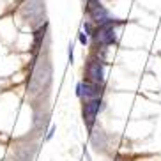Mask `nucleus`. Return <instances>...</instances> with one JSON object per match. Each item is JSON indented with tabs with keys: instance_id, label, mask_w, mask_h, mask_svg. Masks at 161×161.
I'll use <instances>...</instances> for the list:
<instances>
[{
	"instance_id": "423d86ee",
	"label": "nucleus",
	"mask_w": 161,
	"mask_h": 161,
	"mask_svg": "<svg viewBox=\"0 0 161 161\" xmlns=\"http://www.w3.org/2000/svg\"><path fill=\"white\" fill-rule=\"evenodd\" d=\"M104 85L101 83H94V81H89V80H83L76 85V96L80 97V99H94V97H101L104 92Z\"/></svg>"
},
{
	"instance_id": "20e7f679",
	"label": "nucleus",
	"mask_w": 161,
	"mask_h": 161,
	"mask_svg": "<svg viewBox=\"0 0 161 161\" xmlns=\"http://www.w3.org/2000/svg\"><path fill=\"white\" fill-rule=\"evenodd\" d=\"M85 80L104 85V60L99 57H89L85 62Z\"/></svg>"
},
{
	"instance_id": "0eeeda50",
	"label": "nucleus",
	"mask_w": 161,
	"mask_h": 161,
	"mask_svg": "<svg viewBox=\"0 0 161 161\" xmlns=\"http://www.w3.org/2000/svg\"><path fill=\"white\" fill-rule=\"evenodd\" d=\"M89 36H87L85 32H83V30H80V32H78V41H80V44H83V46H87V44H89Z\"/></svg>"
},
{
	"instance_id": "f03ea898",
	"label": "nucleus",
	"mask_w": 161,
	"mask_h": 161,
	"mask_svg": "<svg viewBox=\"0 0 161 161\" xmlns=\"http://www.w3.org/2000/svg\"><path fill=\"white\" fill-rule=\"evenodd\" d=\"M50 81H52V66L48 62H43L32 71L29 81H27V89L30 94H36L39 90L48 89Z\"/></svg>"
},
{
	"instance_id": "1a4fd4ad",
	"label": "nucleus",
	"mask_w": 161,
	"mask_h": 161,
	"mask_svg": "<svg viewBox=\"0 0 161 161\" xmlns=\"http://www.w3.org/2000/svg\"><path fill=\"white\" fill-rule=\"evenodd\" d=\"M53 133H55V126H52V128H50V133H48V135H46V140H52Z\"/></svg>"
},
{
	"instance_id": "7ed1b4c3",
	"label": "nucleus",
	"mask_w": 161,
	"mask_h": 161,
	"mask_svg": "<svg viewBox=\"0 0 161 161\" xmlns=\"http://www.w3.org/2000/svg\"><path fill=\"white\" fill-rule=\"evenodd\" d=\"M23 18L29 21L32 29H37L43 23H46V14H44V0H25L23 7Z\"/></svg>"
},
{
	"instance_id": "9d476101",
	"label": "nucleus",
	"mask_w": 161,
	"mask_h": 161,
	"mask_svg": "<svg viewBox=\"0 0 161 161\" xmlns=\"http://www.w3.org/2000/svg\"><path fill=\"white\" fill-rule=\"evenodd\" d=\"M21 2H25V0H21Z\"/></svg>"
},
{
	"instance_id": "f257e3e1",
	"label": "nucleus",
	"mask_w": 161,
	"mask_h": 161,
	"mask_svg": "<svg viewBox=\"0 0 161 161\" xmlns=\"http://www.w3.org/2000/svg\"><path fill=\"white\" fill-rule=\"evenodd\" d=\"M124 21L120 19H114L110 18L108 21H104L101 25H96L94 29V36H92V41H94V48H99V50H106L108 46H114L117 44V27H120Z\"/></svg>"
},
{
	"instance_id": "39448f33",
	"label": "nucleus",
	"mask_w": 161,
	"mask_h": 161,
	"mask_svg": "<svg viewBox=\"0 0 161 161\" xmlns=\"http://www.w3.org/2000/svg\"><path fill=\"white\" fill-rule=\"evenodd\" d=\"M103 110V99L101 97H94V99H85L83 101V108H81V115H83V122H85L87 129L92 131L96 122V117Z\"/></svg>"
},
{
	"instance_id": "6e6552de",
	"label": "nucleus",
	"mask_w": 161,
	"mask_h": 161,
	"mask_svg": "<svg viewBox=\"0 0 161 161\" xmlns=\"http://www.w3.org/2000/svg\"><path fill=\"white\" fill-rule=\"evenodd\" d=\"M67 57H69V64H73V62H75V46H73V43L69 44V50H67Z\"/></svg>"
}]
</instances>
